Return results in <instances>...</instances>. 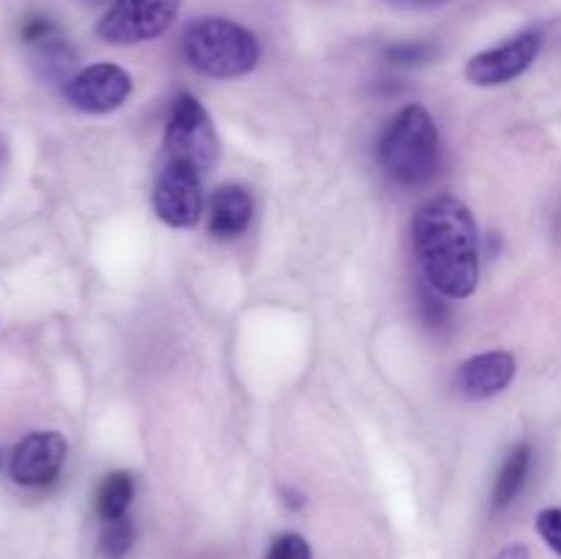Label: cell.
I'll return each mask as SVG.
<instances>
[{
  "label": "cell",
  "instance_id": "44dd1931",
  "mask_svg": "<svg viewBox=\"0 0 561 559\" xmlns=\"http://www.w3.org/2000/svg\"><path fill=\"white\" fill-rule=\"evenodd\" d=\"M85 3H104V0H85Z\"/></svg>",
  "mask_w": 561,
  "mask_h": 559
},
{
  "label": "cell",
  "instance_id": "7a4b0ae2",
  "mask_svg": "<svg viewBox=\"0 0 561 559\" xmlns=\"http://www.w3.org/2000/svg\"><path fill=\"white\" fill-rule=\"evenodd\" d=\"M186 64L214 80H236L250 75L261 60V44L250 27L225 16H201L181 36Z\"/></svg>",
  "mask_w": 561,
  "mask_h": 559
},
{
  "label": "cell",
  "instance_id": "52a82bcc",
  "mask_svg": "<svg viewBox=\"0 0 561 559\" xmlns=\"http://www.w3.org/2000/svg\"><path fill=\"white\" fill-rule=\"evenodd\" d=\"M131 93V75L118 64H91L85 69L75 71L64 85L66 102L80 113L104 115L118 110Z\"/></svg>",
  "mask_w": 561,
  "mask_h": 559
},
{
  "label": "cell",
  "instance_id": "3957f363",
  "mask_svg": "<svg viewBox=\"0 0 561 559\" xmlns=\"http://www.w3.org/2000/svg\"><path fill=\"white\" fill-rule=\"evenodd\" d=\"M378 159L398 184L420 186L438 170L442 140L436 121L422 104H409L394 115L378 142Z\"/></svg>",
  "mask_w": 561,
  "mask_h": 559
},
{
  "label": "cell",
  "instance_id": "9c48e42d",
  "mask_svg": "<svg viewBox=\"0 0 561 559\" xmlns=\"http://www.w3.org/2000/svg\"><path fill=\"white\" fill-rule=\"evenodd\" d=\"M66 460V438L55 431H36L22 438L11 455V477L25 488L47 486Z\"/></svg>",
  "mask_w": 561,
  "mask_h": 559
},
{
  "label": "cell",
  "instance_id": "d6986e66",
  "mask_svg": "<svg viewBox=\"0 0 561 559\" xmlns=\"http://www.w3.org/2000/svg\"><path fill=\"white\" fill-rule=\"evenodd\" d=\"M537 532L542 540L561 554V507H548L537 515Z\"/></svg>",
  "mask_w": 561,
  "mask_h": 559
},
{
  "label": "cell",
  "instance_id": "2e32d148",
  "mask_svg": "<svg viewBox=\"0 0 561 559\" xmlns=\"http://www.w3.org/2000/svg\"><path fill=\"white\" fill-rule=\"evenodd\" d=\"M444 299L447 296L438 294L433 285H420V312L427 327H444L449 321V307Z\"/></svg>",
  "mask_w": 561,
  "mask_h": 559
},
{
  "label": "cell",
  "instance_id": "9a60e30c",
  "mask_svg": "<svg viewBox=\"0 0 561 559\" xmlns=\"http://www.w3.org/2000/svg\"><path fill=\"white\" fill-rule=\"evenodd\" d=\"M135 546V526L126 518L104 521L102 540H99V551H102L104 559H124L126 554Z\"/></svg>",
  "mask_w": 561,
  "mask_h": 559
},
{
  "label": "cell",
  "instance_id": "ffe728a7",
  "mask_svg": "<svg viewBox=\"0 0 561 559\" xmlns=\"http://www.w3.org/2000/svg\"><path fill=\"white\" fill-rule=\"evenodd\" d=\"M496 559H529V548L520 546V543H515V546L502 548V551L496 554Z\"/></svg>",
  "mask_w": 561,
  "mask_h": 559
},
{
  "label": "cell",
  "instance_id": "5bb4252c",
  "mask_svg": "<svg viewBox=\"0 0 561 559\" xmlns=\"http://www.w3.org/2000/svg\"><path fill=\"white\" fill-rule=\"evenodd\" d=\"M131 499H135V480L129 471H113L104 477L96 491V513L102 515V521L124 518Z\"/></svg>",
  "mask_w": 561,
  "mask_h": 559
},
{
  "label": "cell",
  "instance_id": "6da1fadb",
  "mask_svg": "<svg viewBox=\"0 0 561 559\" xmlns=\"http://www.w3.org/2000/svg\"><path fill=\"white\" fill-rule=\"evenodd\" d=\"M425 283L447 299H466L480 283V241L469 206L453 195L422 203L411 223Z\"/></svg>",
  "mask_w": 561,
  "mask_h": 559
},
{
  "label": "cell",
  "instance_id": "8992f818",
  "mask_svg": "<svg viewBox=\"0 0 561 559\" xmlns=\"http://www.w3.org/2000/svg\"><path fill=\"white\" fill-rule=\"evenodd\" d=\"M151 203L170 228H195L203 217V173L181 162H164L153 184Z\"/></svg>",
  "mask_w": 561,
  "mask_h": 559
},
{
  "label": "cell",
  "instance_id": "8fae6325",
  "mask_svg": "<svg viewBox=\"0 0 561 559\" xmlns=\"http://www.w3.org/2000/svg\"><path fill=\"white\" fill-rule=\"evenodd\" d=\"M255 214L252 195L239 184H222L211 197V217L208 228L217 239H236L244 233Z\"/></svg>",
  "mask_w": 561,
  "mask_h": 559
},
{
  "label": "cell",
  "instance_id": "30bf717a",
  "mask_svg": "<svg viewBox=\"0 0 561 559\" xmlns=\"http://www.w3.org/2000/svg\"><path fill=\"white\" fill-rule=\"evenodd\" d=\"M515 378V356L507 351H488L463 362L458 373V389L471 400H485L510 387Z\"/></svg>",
  "mask_w": 561,
  "mask_h": 559
},
{
  "label": "cell",
  "instance_id": "277c9868",
  "mask_svg": "<svg viewBox=\"0 0 561 559\" xmlns=\"http://www.w3.org/2000/svg\"><path fill=\"white\" fill-rule=\"evenodd\" d=\"M219 153L217 132L206 107L190 93H181L170 110L168 129H164V162H181L201 170L203 175L214 168Z\"/></svg>",
  "mask_w": 561,
  "mask_h": 559
},
{
  "label": "cell",
  "instance_id": "ba28073f",
  "mask_svg": "<svg viewBox=\"0 0 561 559\" xmlns=\"http://www.w3.org/2000/svg\"><path fill=\"white\" fill-rule=\"evenodd\" d=\"M542 49V33L540 31H524L513 36L510 42L499 44V47L477 53L474 58L466 64V77L480 88H496L504 82L515 80L524 75L531 64L537 60Z\"/></svg>",
  "mask_w": 561,
  "mask_h": 559
},
{
  "label": "cell",
  "instance_id": "e0dca14e",
  "mask_svg": "<svg viewBox=\"0 0 561 559\" xmlns=\"http://www.w3.org/2000/svg\"><path fill=\"white\" fill-rule=\"evenodd\" d=\"M436 55V47L427 42H400L387 47V58L398 66H420Z\"/></svg>",
  "mask_w": 561,
  "mask_h": 559
},
{
  "label": "cell",
  "instance_id": "ac0fdd59",
  "mask_svg": "<svg viewBox=\"0 0 561 559\" xmlns=\"http://www.w3.org/2000/svg\"><path fill=\"white\" fill-rule=\"evenodd\" d=\"M268 559H312L310 543L301 535H294V532L279 535L268 548Z\"/></svg>",
  "mask_w": 561,
  "mask_h": 559
},
{
  "label": "cell",
  "instance_id": "4fadbf2b",
  "mask_svg": "<svg viewBox=\"0 0 561 559\" xmlns=\"http://www.w3.org/2000/svg\"><path fill=\"white\" fill-rule=\"evenodd\" d=\"M531 469V447L526 442L515 444L510 449L507 460L499 469L496 486H493V507H507L526 486V477H529Z\"/></svg>",
  "mask_w": 561,
  "mask_h": 559
},
{
  "label": "cell",
  "instance_id": "7c38bea8",
  "mask_svg": "<svg viewBox=\"0 0 561 559\" xmlns=\"http://www.w3.org/2000/svg\"><path fill=\"white\" fill-rule=\"evenodd\" d=\"M33 55V66H36V75L47 82H69L71 69L77 64V55L71 49V44L60 36V31L55 27L53 33L42 36L38 42L27 44Z\"/></svg>",
  "mask_w": 561,
  "mask_h": 559
},
{
  "label": "cell",
  "instance_id": "5b68a950",
  "mask_svg": "<svg viewBox=\"0 0 561 559\" xmlns=\"http://www.w3.org/2000/svg\"><path fill=\"white\" fill-rule=\"evenodd\" d=\"M181 3L184 0H113L96 22V36L115 47L153 42L173 27Z\"/></svg>",
  "mask_w": 561,
  "mask_h": 559
}]
</instances>
